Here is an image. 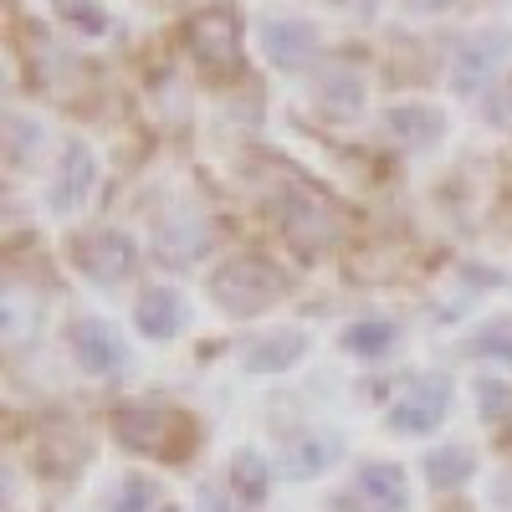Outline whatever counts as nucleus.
Returning a JSON list of instances; mask_svg holds the SVG:
<instances>
[{
  "mask_svg": "<svg viewBox=\"0 0 512 512\" xmlns=\"http://www.w3.org/2000/svg\"><path fill=\"white\" fill-rule=\"evenodd\" d=\"M512 57V26H477L472 36L456 41L451 52V88L456 93H477L507 67Z\"/></svg>",
  "mask_w": 512,
  "mask_h": 512,
  "instance_id": "7ed1b4c3",
  "label": "nucleus"
},
{
  "mask_svg": "<svg viewBox=\"0 0 512 512\" xmlns=\"http://www.w3.org/2000/svg\"><path fill=\"white\" fill-rule=\"evenodd\" d=\"M113 425H118V441H123L128 451H149V456H159V461H180V456H185L175 441H190V446H195V425H190L180 410H164V405L118 410Z\"/></svg>",
  "mask_w": 512,
  "mask_h": 512,
  "instance_id": "f03ea898",
  "label": "nucleus"
},
{
  "mask_svg": "<svg viewBox=\"0 0 512 512\" xmlns=\"http://www.w3.org/2000/svg\"><path fill=\"white\" fill-rule=\"evenodd\" d=\"M425 477H431V487L451 492L466 477H477V456L466 451V446H436L431 456H425Z\"/></svg>",
  "mask_w": 512,
  "mask_h": 512,
  "instance_id": "a211bd4d",
  "label": "nucleus"
},
{
  "mask_svg": "<svg viewBox=\"0 0 512 512\" xmlns=\"http://www.w3.org/2000/svg\"><path fill=\"white\" fill-rule=\"evenodd\" d=\"M190 52L205 67H236L241 57V16L231 6H205L190 16Z\"/></svg>",
  "mask_w": 512,
  "mask_h": 512,
  "instance_id": "0eeeda50",
  "label": "nucleus"
},
{
  "mask_svg": "<svg viewBox=\"0 0 512 512\" xmlns=\"http://www.w3.org/2000/svg\"><path fill=\"white\" fill-rule=\"evenodd\" d=\"M200 512H236V507H226L216 487H205V492H200Z\"/></svg>",
  "mask_w": 512,
  "mask_h": 512,
  "instance_id": "393cba45",
  "label": "nucleus"
},
{
  "mask_svg": "<svg viewBox=\"0 0 512 512\" xmlns=\"http://www.w3.org/2000/svg\"><path fill=\"white\" fill-rule=\"evenodd\" d=\"M405 6H410V11H425V16H436V11H451L456 0H405Z\"/></svg>",
  "mask_w": 512,
  "mask_h": 512,
  "instance_id": "a878e982",
  "label": "nucleus"
},
{
  "mask_svg": "<svg viewBox=\"0 0 512 512\" xmlns=\"http://www.w3.org/2000/svg\"><path fill=\"white\" fill-rule=\"evenodd\" d=\"M359 492L374 502V512H405L410 507V487H405V472L390 461H364L359 466Z\"/></svg>",
  "mask_w": 512,
  "mask_h": 512,
  "instance_id": "f3484780",
  "label": "nucleus"
},
{
  "mask_svg": "<svg viewBox=\"0 0 512 512\" xmlns=\"http://www.w3.org/2000/svg\"><path fill=\"white\" fill-rule=\"evenodd\" d=\"M344 456V441H338L333 431H313V436H292L287 441V451H282V472L287 477H318V472H328V466Z\"/></svg>",
  "mask_w": 512,
  "mask_h": 512,
  "instance_id": "ddd939ff",
  "label": "nucleus"
},
{
  "mask_svg": "<svg viewBox=\"0 0 512 512\" xmlns=\"http://www.w3.org/2000/svg\"><path fill=\"white\" fill-rule=\"evenodd\" d=\"M364 77L354 72V67H328L323 77H318V108L328 113V118H359L364 113Z\"/></svg>",
  "mask_w": 512,
  "mask_h": 512,
  "instance_id": "dca6fc26",
  "label": "nucleus"
},
{
  "mask_svg": "<svg viewBox=\"0 0 512 512\" xmlns=\"http://www.w3.org/2000/svg\"><path fill=\"white\" fill-rule=\"evenodd\" d=\"M477 405H482V420H502L512 410V390L502 379H477Z\"/></svg>",
  "mask_w": 512,
  "mask_h": 512,
  "instance_id": "b1692460",
  "label": "nucleus"
},
{
  "mask_svg": "<svg viewBox=\"0 0 512 512\" xmlns=\"http://www.w3.org/2000/svg\"><path fill=\"white\" fill-rule=\"evenodd\" d=\"M231 482H236L251 502H262V497H267V461L256 456V451H236V456H231Z\"/></svg>",
  "mask_w": 512,
  "mask_h": 512,
  "instance_id": "4be33fe9",
  "label": "nucleus"
},
{
  "mask_svg": "<svg viewBox=\"0 0 512 512\" xmlns=\"http://www.w3.org/2000/svg\"><path fill=\"white\" fill-rule=\"evenodd\" d=\"M303 354H308V333L303 328H272L267 338H256V344L246 349L241 364L251 374H282L292 364H303Z\"/></svg>",
  "mask_w": 512,
  "mask_h": 512,
  "instance_id": "9b49d317",
  "label": "nucleus"
},
{
  "mask_svg": "<svg viewBox=\"0 0 512 512\" xmlns=\"http://www.w3.org/2000/svg\"><path fill=\"white\" fill-rule=\"evenodd\" d=\"M262 52H267V62H272V67L297 72V67H303V62L318 52V31H313L308 21L272 16V21H262Z\"/></svg>",
  "mask_w": 512,
  "mask_h": 512,
  "instance_id": "1a4fd4ad",
  "label": "nucleus"
},
{
  "mask_svg": "<svg viewBox=\"0 0 512 512\" xmlns=\"http://www.w3.org/2000/svg\"><path fill=\"white\" fill-rule=\"evenodd\" d=\"M72 262H77V272H88L93 282L113 287V282H123L128 272H134L139 251H134V241H128L123 231L98 226V231H82V236L72 241Z\"/></svg>",
  "mask_w": 512,
  "mask_h": 512,
  "instance_id": "423d86ee",
  "label": "nucleus"
},
{
  "mask_svg": "<svg viewBox=\"0 0 512 512\" xmlns=\"http://www.w3.org/2000/svg\"><path fill=\"white\" fill-rule=\"evenodd\" d=\"M57 16L67 21V26H77L82 36H103L113 21H108V11H103V0H57Z\"/></svg>",
  "mask_w": 512,
  "mask_h": 512,
  "instance_id": "aec40b11",
  "label": "nucleus"
},
{
  "mask_svg": "<svg viewBox=\"0 0 512 512\" xmlns=\"http://www.w3.org/2000/svg\"><path fill=\"white\" fill-rule=\"evenodd\" d=\"M282 292H287V277L272 262H262V256H236V262H226L216 277H210V297L236 318H251V313L272 308Z\"/></svg>",
  "mask_w": 512,
  "mask_h": 512,
  "instance_id": "f257e3e1",
  "label": "nucleus"
},
{
  "mask_svg": "<svg viewBox=\"0 0 512 512\" xmlns=\"http://www.w3.org/2000/svg\"><path fill=\"white\" fill-rule=\"evenodd\" d=\"M205 246H210V231H205V221H190V216H175L154 231V256L169 267L195 262V256H205Z\"/></svg>",
  "mask_w": 512,
  "mask_h": 512,
  "instance_id": "2eb2a0df",
  "label": "nucleus"
},
{
  "mask_svg": "<svg viewBox=\"0 0 512 512\" xmlns=\"http://www.w3.org/2000/svg\"><path fill=\"white\" fill-rule=\"evenodd\" d=\"M395 338H400L395 323L369 318V323H349V328H344V349H349L354 359H384V354L395 349Z\"/></svg>",
  "mask_w": 512,
  "mask_h": 512,
  "instance_id": "6ab92c4d",
  "label": "nucleus"
},
{
  "mask_svg": "<svg viewBox=\"0 0 512 512\" xmlns=\"http://www.w3.org/2000/svg\"><path fill=\"white\" fill-rule=\"evenodd\" d=\"M72 354L88 374H123L128 369V344L108 318H77L72 323Z\"/></svg>",
  "mask_w": 512,
  "mask_h": 512,
  "instance_id": "6e6552de",
  "label": "nucleus"
},
{
  "mask_svg": "<svg viewBox=\"0 0 512 512\" xmlns=\"http://www.w3.org/2000/svg\"><path fill=\"white\" fill-rule=\"evenodd\" d=\"M451 410V379L446 374H410L390 405V431L400 436H431Z\"/></svg>",
  "mask_w": 512,
  "mask_h": 512,
  "instance_id": "20e7f679",
  "label": "nucleus"
},
{
  "mask_svg": "<svg viewBox=\"0 0 512 512\" xmlns=\"http://www.w3.org/2000/svg\"><path fill=\"white\" fill-rule=\"evenodd\" d=\"M277 216H282L287 241L303 251V256H323V251L338 241V216H333V205H328L323 195H313V190H292V195H282Z\"/></svg>",
  "mask_w": 512,
  "mask_h": 512,
  "instance_id": "39448f33",
  "label": "nucleus"
},
{
  "mask_svg": "<svg viewBox=\"0 0 512 512\" xmlns=\"http://www.w3.org/2000/svg\"><path fill=\"white\" fill-rule=\"evenodd\" d=\"M384 128H390L405 149H431L446 134V113L431 108V103H395L384 113Z\"/></svg>",
  "mask_w": 512,
  "mask_h": 512,
  "instance_id": "f8f14e48",
  "label": "nucleus"
},
{
  "mask_svg": "<svg viewBox=\"0 0 512 512\" xmlns=\"http://www.w3.org/2000/svg\"><path fill=\"white\" fill-rule=\"evenodd\" d=\"M93 180H98V159H93V149H88V144H67L62 169H57V185H52V210H57V216H72V210L88 200Z\"/></svg>",
  "mask_w": 512,
  "mask_h": 512,
  "instance_id": "9d476101",
  "label": "nucleus"
},
{
  "mask_svg": "<svg viewBox=\"0 0 512 512\" xmlns=\"http://www.w3.org/2000/svg\"><path fill=\"white\" fill-rule=\"evenodd\" d=\"M472 354L512 364V318H492V323H482V328L472 333Z\"/></svg>",
  "mask_w": 512,
  "mask_h": 512,
  "instance_id": "412c9836",
  "label": "nucleus"
},
{
  "mask_svg": "<svg viewBox=\"0 0 512 512\" xmlns=\"http://www.w3.org/2000/svg\"><path fill=\"white\" fill-rule=\"evenodd\" d=\"M154 502V482L149 477H128L113 497H108V512H149Z\"/></svg>",
  "mask_w": 512,
  "mask_h": 512,
  "instance_id": "5701e85b",
  "label": "nucleus"
},
{
  "mask_svg": "<svg viewBox=\"0 0 512 512\" xmlns=\"http://www.w3.org/2000/svg\"><path fill=\"white\" fill-rule=\"evenodd\" d=\"M185 323H190V308H185V297L175 287H149L144 292V303H139V333L144 338L164 344V338H175Z\"/></svg>",
  "mask_w": 512,
  "mask_h": 512,
  "instance_id": "4468645a",
  "label": "nucleus"
}]
</instances>
